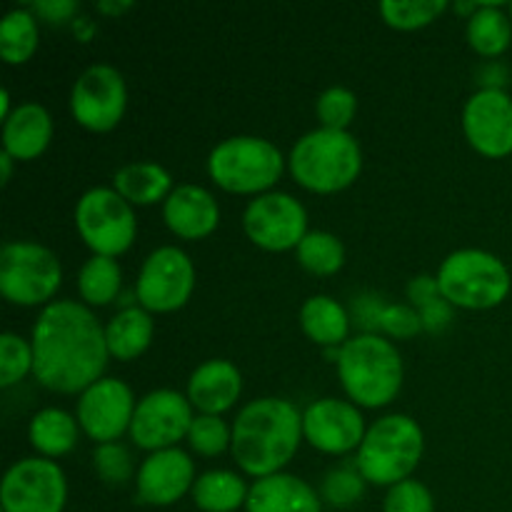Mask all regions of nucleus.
<instances>
[{"instance_id": "18", "label": "nucleus", "mask_w": 512, "mask_h": 512, "mask_svg": "<svg viewBox=\"0 0 512 512\" xmlns=\"http://www.w3.org/2000/svg\"><path fill=\"white\" fill-rule=\"evenodd\" d=\"M195 480L198 478H195V465L190 455L180 448H168L150 453L143 460L135 475V488L145 505L168 508L178 503L188 490H193Z\"/></svg>"}, {"instance_id": "20", "label": "nucleus", "mask_w": 512, "mask_h": 512, "mask_svg": "<svg viewBox=\"0 0 512 512\" xmlns=\"http://www.w3.org/2000/svg\"><path fill=\"white\" fill-rule=\"evenodd\" d=\"M243 393V375L230 360L213 358L198 365L188 380V400L200 415H220L233 408Z\"/></svg>"}, {"instance_id": "24", "label": "nucleus", "mask_w": 512, "mask_h": 512, "mask_svg": "<svg viewBox=\"0 0 512 512\" xmlns=\"http://www.w3.org/2000/svg\"><path fill=\"white\" fill-rule=\"evenodd\" d=\"M113 188L128 200L130 205H155L168 200L173 193V178L158 163H128L115 173Z\"/></svg>"}, {"instance_id": "44", "label": "nucleus", "mask_w": 512, "mask_h": 512, "mask_svg": "<svg viewBox=\"0 0 512 512\" xmlns=\"http://www.w3.org/2000/svg\"><path fill=\"white\" fill-rule=\"evenodd\" d=\"M13 155H8L3 150V153H0V168H3V178H0V183L3 185H8V180H10V175H13Z\"/></svg>"}, {"instance_id": "14", "label": "nucleus", "mask_w": 512, "mask_h": 512, "mask_svg": "<svg viewBox=\"0 0 512 512\" xmlns=\"http://www.w3.org/2000/svg\"><path fill=\"white\" fill-rule=\"evenodd\" d=\"M243 225L248 238L263 250L298 248L310 233L303 203L290 193H263L245 208Z\"/></svg>"}, {"instance_id": "43", "label": "nucleus", "mask_w": 512, "mask_h": 512, "mask_svg": "<svg viewBox=\"0 0 512 512\" xmlns=\"http://www.w3.org/2000/svg\"><path fill=\"white\" fill-rule=\"evenodd\" d=\"M130 8H133L130 0H123V3H120V0H103V3H98V10L105 15H123L125 10Z\"/></svg>"}, {"instance_id": "7", "label": "nucleus", "mask_w": 512, "mask_h": 512, "mask_svg": "<svg viewBox=\"0 0 512 512\" xmlns=\"http://www.w3.org/2000/svg\"><path fill=\"white\" fill-rule=\"evenodd\" d=\"M285 158L275 143L255 135H235L210 150L208 173L228 193L263 195L280 180Z\"/></svg>"}, {"instance_id": "11", "label": "nucleus", "mask_w": 512, "mask_h": 512, "mask_svg": "<svg viewBox=\"0 0 512 512\" xmlns=\"http://www.w3.org/2000/svg\"><path fill=\"white\" fill-rule=\"evenodd\" d=\"M195 288V268L188 253L175 245H163L145 258L140 268L138 293L140 308L148 313H173L183 308Z\"/></svg>"}, {"instance_id": "45", "label": "nucleus", "mask_w": 512, "mask_h": 512, "mask_svg": "<svg viewBox=\"0 0 512 512\" xmlns=\"http://www.w3.org/2000/svg\"><path fill=\"white\" fill-rule=\"evenodd\" d=\"M10 113H13V110H10V93L3 90V93H0V115H3V123L10 118Z\"/></svg>"}, {"instance_id": "25", "label": "nucleus", "mask_w": 512, "mask_h": 512, "mask_svg": "<svg viewBox=\"0 0 512 512\" xmlns=\"http://www.w3.org/2000/svg\"><path fill=\"white\" fill-rule=\"evenodd\" d=\"M155 323L145 308H125L105 325V340L113 358L135 360L148 350Z\"/></svg>"}, {"instance_id": "5", "label": "nucleus", "mask_w": 512, "mask_h": 512, "mask_svg": "<svg viewBox=\"0 0 512 512\" xmlns=\"http://www.w3.org/2000/svg\"><path fill=\"white\" fill-rule=\"evenodd\" d=\"M423 450L425 435L410 415H385L368 428L355 465L365 483L393 488L410 480L420 465Z\"/></svg>"}, {"instance_id": "33", "label": "nucleus", "mask_w": 512, "mask_h": 512, "mask_svg": "<svg viewBox=\"0 0 512 512\" xmlns=\"http://www.w3.org/2000/svg\"><path fill=\"white\" fill-rule=\"evenodd\" d=\"M33 373V345L15 333L0 335V385L13 388Z\"/></svg>"}, {"instance_id": "32", "label": "nucleus", "mask_w": 512, "mask_h": 512, "mask_svg": "<svg viewBox=\"0 0 512 512\" xmlns=\"http://www.w3.org/2000/svg\"><path fill=\"white\" fill-rule=\"evenodd\" d=\"M445 0H383L380 15L390 28L415 30L433 23L438 15L445 13Z\"/></svg>"}, {"instance_id": "3", "label": "nucleus", "mask_w": 512, "mask_h": 512, "mask_svg": "<svg viewBox=\"0 0 512 512\" xmlns=\"http://www.w3.org/2000/svg\"><path fill=\"white\" fill-rule=\"evenodd\" d=\"M338 373L345 393L363 408H383L403 388L398 348L375 333L355 335L340 348Z\"/></svg>"}, {"instance_id": "28", "label": "nucleus", "mask_w": 512, "mask_h": 512, "mask_svg": "<svg viewBox=\"0 0 512 512\" xmlns=\"http://www.w3.org/2000/svg\"><path fill=\"white\" fill-rule=\"evenodd\" d=\"M468 40L475 53L485 58L505 53L512 40V20L498 3H480V10L468 20Z\"/></svg>"}, {"instance_id": "9", "label": "nucleus", "mask_w": 512, "mask_h": 512, "mask_svg": "<svg viewBox=\"0 0 512 512\" xmlns=\"http://www.w3.org/2000/svg\"><path fill=\"white\" fill-rule=\"evenodd\" d=\"M75 228L95 255L125 253L138 233L133 205L115 188H90L75 205Z\"/></svg>"}, {"instance_id": "39", "label": "nucleus", "mask_w": 512, "mask_h": 512, "mask_svg": "<svg viewBox=\"0 0 512 512\" xmlns=\"http://www.w3.org/2000/svg\"><path fill=\"white\" fill-rule=\"evenodd\" d=\"M378 328H383L385 333L393 335V338H415V335L423 330V318H420L418 308L413 305H380L378 310Z\"/></svg>"}, {"instance_id": "4", "label": "nucleus", "mask_w": 512, "mask_h": 512, "mask_svg": "<svg viewBox=\"0 0 512 512\" xmlns=\"http://www.w3.org/2000/svg\"><path fill=\"white\" fill-rule=\"evenodd\" d=\"M290 173L313 193H338L363 170L360 143L348 130L318 128L305 133L290 150Z\"/></svg>"}, {"instance_id": "36", "label": "nucleus", "mask_w": 512, "mask_h": 512, "mask_svg": "<svg viewBox=\"0 0 512 512\" xmlns=\"http://www.w3.org/2000/svg\"><path fill=\"white\" fill-rule=\"evenodd\" d=\"M320 495L333 508H350L365 495V478L360 475V470L335 468L325 475Z\"/></svg>"}, {"instance_id": "13", "label": "nucleus", "mask_w": 512, "mask_h": 512, "mask_svg": "<svg viewBox=\"0 0 512 512\" xmlns=\"http://www.w3.org/2000/svg\"><path fill=\"white\" fill-rule=\"evenodd\" d=\"M193 420V405L178 390H153L135 408L130 438L138 448L158 453L175 448L180 440L188 438Z\"/></svg>"}, {"instance_id": "22", "label": "nucleus", "mask_w": 512, "mask_h": 512, "mask_svg": "<svg viewBox=\"0 0 512 512\" xmlns=\"http://www.w3.org/2000/svg\"><path fill=\"white\" fill-rule=\"evenodd\" d=\"M53 140V118L38 103H23L3 123V150L15 160H33Z\"/></svg>"}, {"instance_id": "12", "label": "nucleus", "mask_w": 512, "mask_h": 512, "mask_svg": "<svg viewBox=\"0 0 512 512\" xmlns=\"http://www.w3.org/2000/svg\"><path fill=\"white\" fill-rule=\"evenodd\" d=\"M128 108V88L113 65H90L78 75L70 93V110L83 128L108 133L123 120Z\"/></svg>"}, {"instance_id": "35", "label": "nucleus", "mask_w": 512, "mask_h": 512, "mask_svg": "<svg viewBox=\"0 0 512 512\" xmlns=\"http://www.w3.org/2000/svg\"><path fill=\"white\" fill-rule=\"evenodd\" d=\"M355 113H358V98L353 90L343 88V85H333L318 98V118L323 128L348 130Z\"/></svg>"}, {"instance_id": "8", "label": "nucleus", "mask_w": 512, "mask_h": 512, "mask_svg": "<svg viewBox=\"0 0 512 512\" xmlns=\"http://www.w3.org/2000/svg\"><path fill=\"white\" fill-rule=\"evenodd\" d=\"M63 268L53 250L38 243H5L0 250V293L15 305H43L58 293Z\"/></svg>"}, {"instance_id": "21", "label": "nucleus", "mask_w": 512, "mask_h": 512, "mask_svg": "<svg viewBox=\"0 0 512 512\" xmlns=\"http://www.w3.org/2000/svg\"><path fill=\"white\" fill-rule=\"evenodd\" d=\"M248 512H323V500L313 485L298 475L275 473L250 485Z\"/></svg>"}, {"instance_id": "10", "label": "nucleus", "mask_w": 512, "mask_h": 512, "mask_svg": "<svg viewBox=\"0 0 512 512\" xmlns=\"http://www.w3.org/2000/svg\"><path fill=\"white\" fill-rule=\"evenodd\" d=\"M65 503L68 480L53 460L25 458L5 473L0 488L3 512H63Z\"/></svg>"}, {"instance_id": "38", "label": "nucleus", "mask_w": 512, "mask_h": 512, "mask_svg": "<svg viewBox=\"0 0 512 512\" xmlns=\"http://www.w3.org/2000/svg\"><path fill=\"white\" fill-rule=\"evenodd\" d=\"M383 512H435L433 493L420 480H403L388 490Z\"/></svg>"}, {"instance_id": "15", "label": "nucleus", "mask_w": 512, "mask_h": 512, "mask_svg": "<svg viewBox=\"0 0 512 512\" xmlns=\"http://www.w3.org/2000/svg\"><path fill=\"white\" fill-rule=\"evenodd\" d=\"M133 390L118 378H100L78 400V423L83 433L98 445L115 443L130 430L135 415Z\"/></svg>"}, {"instance_id": "41", "label": "nucleus", "mask_w": 512, "mask_h": 512, "mask_svg": "<svg viewBox=\"0 0 512 512\" xmlns=\"http://www.w3.org/2000/svg\"><path fill=\"white\" fill-rule=\"evenodd\" d=\"M75 10H78V3H73V0H38V3H33V13L48 23H65V20L73 18Z\"/></svg>"}, {"instance_id": "29", "label": "nucleus", "mask_w": 512, "mask_h": 512, "mask_svg": "<svg viewBox=\"0 0 512 512\" xmlns=\"http://www.w3.org/2000/svg\"><path fill=\"white\" fill-rule=\"evenodd\" d=\"M123 285V270L118 260L108 255H93L78 273V290L88 305H108L118 298Z\"/></svg>"}, {"instance_id": "37", "label": "nucleus", "mask_w": 512, "mask_h": 512, "mask_svg": "<svg viewBox=\"0 0 512 512\" xmlns=\"http://www.w3.org/2000/svg\"><path fill=\"white\" fill-rule=\"evenodd\" d=\"M95 473L110 485H123L133 478V458H130L128 448L120 443H105L98 445L93 453Z\"/></svg>"}, {"instance_id": "42", "label": "nucleus", "mask_w": 512, "mask_h": 512, "mask_svg": "<svg viewBox=\"0 0 512 512\" xmlns=\"http://www.w3.org/2000/svg\"><path fill=\"white\" fill-rule=\"evenodd\" d=\"M408 295L413 300L415 308H423V305L433 303V300L440 298V288H438V280L430 278V275H418V278L410 280L408 285Z\"/></svg>"}, {"instance_id": "6", "label": "nucleus", "mask_w": 512, "mask_h": 512, "mask_svg": "<svg viewBox=\"0 0 512 512\" xmlns=\"http://www.w3.org/2000/svg\"><path fill=\"white\" fill-rule=\"evenodd\" d=\"M440 295L450 305L468 310H488L503 303L510 293V270L488 250L463 248L440 263Z\"/></svg>"}, {"instance_id": "40", "label": "nucleus", "mask_w": 512, "mask_h": 512, "mask_svg": "<svg viewBox=\"0 0 512 512\" xmlns=\"http://www.w3.org/2000/svg\"><path fill=\"white\" fill-rule=\"evenodd\" d=\"M418 313L420 318H423V330H430V333H443V330L450 325V320H453V305L440 295V298L433 300V303L423 305Z\"/></svg>"}, {"instance_id": "26", "label": "nucleus", "mask_w": 512, "mask_h": 512, "mask_svg": "<svg viewBox=\"0 0 512 512\" xmlns=\"http://www.w3.org/2000/svg\"><path fill=\"white\" fill-rule=\"evenodd\" d=\"M190 493L203 512H235L248 503L250 488L233 470H208L195 480Z\"/></svg>"}, {"instance_id": "30", "label": "nucleus", "mask_w": 512, "mask_h": 512, "mask_svg": "<svg viewBox=\"0 0 512 512\" xmlns=\"http://www.w3.org/2000/svg\"><path fill=\"white\" fill-rule=\"evenodd\" d=\"M38 50V18L33 10H10L0 23V55L5 63L20 65Z\"/></svg>"}, {"instance_id": "2", "label": "nucleus", "mask_w": 512, "mask_h": 512, "mask_svg": "<svg viewBox=\"0 0 512 512\" xmlns=\"http://www.w3.org/2000/svg\"><path fill=\"white\" fill-rule=\"evenodd\" d=\"M303 415L290 400L260 398L245 405L233 423V458L253 478L283 473L298 453Z\"/></svg>"}, {"instance_id": "27", "label": "nucleus", "mask_w": 512, "mask_h": 512, "mask_svg": "<svg viewBox=\"0 0 512 512\" xmlns=\"http://www.w3.org/2000/svg\"><path fill=\"white\" fill-rule=\"evenodd\" d=\"M78 420L65 410L45 408L33 415L30 420V445L38 450L43 458H60L68 455L78 443Z\"/></svg>"}, {"instance_id": "19", "label": "nucleus", "mask_w": 512, "mask_h": 512, "mask_svg": "<svg viewBox=\"0 0 512 512\" xmlns=\"http://www.w3.org/2000/svg\"><path fill=\"white\" fill-rule=\"evenodd\" d=\"M163 218L178 238L200 240L218 228L220 205L210 190L185 183L168 195L163 203Z\"/></svg>"}, {"instance_id": "31", "label": "nucleus", "mask_w": 512, "mask_h": 512, "mask_svg": "<svg viewBox=\"0 0 512 512\" xmlns=\"http://www.w3.org/2000/svg\"><path fill=\"white\" fill-rule=\"evenodd\" d=\"M295 253H298V263L313 275H333L345 263V248L340 238L325 230H310L300 240Z\"/></svg>"}, {"instance_id": "34", "label": "nucleus", "mask_w": 512, "mask_h": 512, "mask_svg": "<svg viewBox=\"0 0 512 512\" xmlns=\"http://www.w3.org/2000/svg\"><path fill=\"white\" fill-rule=\"evenodd\" d=\"M188 443L198 455L215 458L233 445V428H228L220 415H198L190 425Z\"/></svg>"}, {"instance_id": "46", "label": "nucleus", "mask_w": 512, "mask_h": 512, "mask_svg": "<svg viewBox=\"0 0 512 512\" xmlns=\"http://www.w3.org/2000/svg\"><path fill=\"white\" fill-rule=\"evenodd\" d=\"M510 20H512V3H510Z\"/></svg>"}, {"instance_id": "1", "label": "nucleus", "mask_w": 512, "mask_h": 512, "mask_svg": "<svg viewBox=\"0 0 512 512\" xmlns=\"http://www.w3.org/2000/svg\"><path fill=\"white\" fill-rule=\"evenodd\" d=\"M33 375L53 393H85L103 378L110 350L105 328L75 300L48 303L33 325Z\"/></svg>"}, {"instance_id": "17", "label": "nucleus", "mask_w": 512, "mask_h": 512, "mask_svg": "<svg viewBox=\"0 0 512 512\" xmlns=\"http://www.w3.org/2000/svg\"><path fill=\"white\" fill-rule=\"evenodd\" d=\"M463 130L470 145L488 158L512 153V98L503 88H483L465 103Z\"/></svg>"}, {"instance_id": "16", "label": "nucleus", "mask_w": 512, "mask_h": 512, "mask_svg": "<svg viewBox=\"0 0 512 512\" xmlns=\"http://www.w3.org/2000/svg\"><path fill=\"white\" fill-rule=\"evenodd\" d=\"M365 433L363 413L345 400H315L303 413V438L320 453H350L363 445Z\"/></svg>"}, {"instance_id": "23", "label": "nucleus", "mask_w": 512, "mask_h": 512, "mask_svg": "<svg viewBox=\"0 0 512 512\" xmlns=\"http://www.w3.org/2000/svg\"><path fill=\"white\" fill-rule=\"evenodd\" d=\"M300 325L313 343L325 348H343L348 343L350 318L343 305L330 295H313L300 308Z\"/></svg>"}]
</instances>
